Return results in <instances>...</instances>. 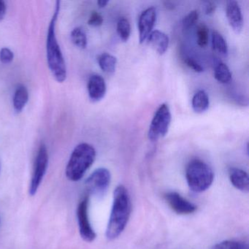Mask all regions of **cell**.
Segmentation results:
<instances>
[{
  "label": "cell",
  "mask_w": 249,
  "mask_h": 249,
  "mask_svg": "<svg viewBox=\"0 0 249 249\" xmlns=\"http://www.w3.org/2000/svg\"><path fill=\"white\" fill-rule=\"evenodd\" d=\"M229 177L231 184L243 192H249V177L248 173L242 169L231 167L229 170Z\"/></svg>",
  "instance_id": "14"
},
{
  "label": "cell",
  "mask_w": 249,
  "mask_h": 249,
  "mask_svg": "<svg viewBox=\"0 0 249 249\" xmlns=\"http://www.w3.org/2000/svg\"><path fill=\"white\" fill-rule=\"evenodd\" d=\"M6 4L2 0H0V21H2L6 14Z\"/></svg>",
  "instance_id": "29"
},
{
  "label": "cell",
  "mask_w": 249,
  "mask_h": 249,
  "mask_svg": "<svg viewBox=\"0 0 249 249\" xmlns=\"http://www.w3.org/2000/svg\"><path fill=\"white\" fill-rule=\"evenodd\" d=\"M186 178L191 190L200 193L209 189L213 181L214 174L206 163L200 160H193L186 167Z\"/></svg>",
  "instance_id": "4"
},
{
  "label": "cell",
  "mask_w": 249,
  "mask_h": 249,
  "mask_svg": "<svg viewBox=\"0 0 249 249\" xmlns=\"http://www.w3.org/2000/svg\"><path fill=\"white\" fill-rule=\"evenodd\" d=\"M111 176L107 169H97L86 180V186L90 195L102 196L106 194L110 186Z\"/></svg>",
  "instance_id": "7"
},
{
  "label": "cell",
  "mask_w": 249,
  "mask_h": 249,
  "mask_svg": "<svg viewBox=\"0 0 249 249\" xmlns=\"http://www.w3.org/2000/svg\"><path fill=\"white\" fill-rule=\"evenodd\" d=\"M196 43L201 48L206 47L209 40V29L205 24H200L196 29Z\"/></svg>",
  "instance_id": "22"
},
{
  "label": "cell",
  "mask_w": 249,
  "mask_h": 249,
  "mask_svg": "<svg viewBox=\"0 0 249 249\" xmlns=\"http://www.w3.org/2000/svg\"><path fill=\"white\" fill-rule=\"evenodd\" d=\"M60 11V2H56V8L53 17L51 20L48 30L46 38V54H47L48 65L52 75L56 81L63 83L66 80L67 67L64 59L63 53L56 37V26Z\"/></svg>",
  "instance_id": "2"
},
{
  "label": "cell",
  "mask_w": 249,
  "mask_h": 249,
  "mask_svg": "<svg viewBox=\"0 0 249 249\" xmlns=\"http://www.w3.org/2000/svg\"><path fill=\"white\" fill-rule=\"evenodd\" d=\"M71 40L75 46L79 49H86L88 44L87 34L81 27H76L72 30L71 33Z\"/></svg>",
  "instance_id": "20"
},
{
  "label": "cell",
  "mask_w": 249,
  "mask_h": 249,
  "mask_svg": "<svg viewBox=\"0 0 249 249\" xmlns=\"http://www.w3.org/2000/svg\"><path fill=\"white\" fill-rule=\"evenodd\" d=\"M214 78L221 84H228L231 80L230 68L224 62L218 61L214 67Z\"/></svg>",
  "instance_id": "18"
},
{
  "label": "cell",
  "mask_w": 249,
  "mask_h": 249,
  "mask_svg": "<svg viewBox=\"0 0 249 249\" xmlns=\"http://www.w3.org/2000/svg\"><path fill=\"white\" fill-rule=\"evenodd\" d=\"M146 40L148 44L160 55L166 53L170 43L168 36L158 30H153Z\"/></svg>",
  "instance_id": "13"
},
{
  "label": "cell",
  "mask_w": 249,
  "mask_h": 249,
  "mask_svg": "<svg viewBox=\"0 0 249 249\" xmlns=\"http://www.w3.org/2000/svg\"><path fill=\"white\" fill-rule=\"evenodd\" d=\"M109 3V1H106V0H100L97 2V5L100 8H105L107 6V4Z\"/></svg>",
  "instance_id": "30"
},
{
  "label": "cell",
  "mask_w": 249,
  "mask_h": 249,
  "mask_svg": "<svg viewBox=\"0 0 249 249\" xmlns=\"http://www.w3.org/2000/svg\"><path fill=\"white\" fill-rule=\"evenodd\" d=\"M215 10H216V5L215 3L212 2H207L205 3V14L206 15H212L215 13Z\"/></svg>",
  "instance_id": "28"
},
{
  "label": "cell",
  "mask_w": 249,
  "mask_h": 249,
  "mask_svg": "<svg viewBox=\"0 0 249 249\" xmlns=\"http://www.w3.org/2000/svg\"><path fill=\"white\" fill-rule=\"evenodd\" d=\"M210 100L208 94L204 90H199L192 97V107L196 113H205L209 108Z\"/></svg>",
  "instance_id": "15"
},
{
  "label": "cell",
  "mask_w": 249,
  "mask_h": 249,
  "mask_svg": "<svg viewBox=\"0 0 249 249\" xmlns=\"http://www.w3.org/2000/svg\"><path fill=\"white\" fill-rule=\"evenodd\" d=\"M97 62L103 72L112 74L116 71L117 59L113 55L107 53H101L97 57Z\"/></svg>",
  "instance_id": "17"
},
{
  "label": "cell",
  "mask_w": 249,
  "mask_h": 249,
  "mask_svg": "<svg viewBox=\"0 0 249 249\" xmlns=\"http://www.w3.org/2000/svg\"><path fill=\"white\" fill-rule=\"evenodd\" d=\"M89 96L92 102H99L104 98L107 91L106 81L101 75L93 74L88 81Z\"/></svg>",
  "instance_id": "12"
},
{
  "label": "cell",
  "mask_w": 249,
  "mask_h": 249,
  "mask_svg": "<svg viewBox=\"0 0 249 249\" xmlns=\"http://www.w3.org/2000/svg\"><path fill=\"white\" fill-rule=\"evenodd\" d=\"M131 213V200L127 189L119 185L113 193V206L106 230L108 240L117 238L124 230Z\"/></svg>",
  "instance_id": "1"
},
{
  "label": "cell",
  "mask_w": 249,
  "mask_h": 249,
  "mask_svg": "<svg viewBox=\"0 0 249 249\" xmlns=\"http://www.w3.org/2000/svg\"><path fill=\"white\" fill-rule=\"evenodd\" d=\"M184 62L186 65H187L190 69H192V71H195V72H199V73L203 72L204 68H202V65H201L199 62H196L193 58H185Z\"/></svg>",
  "instance_id": "27"
},
{
  "label": "cell",
  "mask_w": 249,
  "mask_h": 249,
  "mask_svg": "<svg viewBox=\"0 0 249 249\" xmlns=\"http://www.w3.org/2000/svg\"><path fill=\"white\" fill-rule=\"evenodd\" d=\"M89 199L88 196H85L78 204L77 218L81 237L85 241L92 242L95 240L97 235L90 223L89 217Z\"/></svg>",
  "instance_id": "8"
},
{
  "label": "cell",
  "mask_w": 249,
  "mask_h": 249,
  "mask_svg": "<svg viewBox=\"0 0 249 249\" xmlns=\"http://www.w3.org/2000/svg\"><path fill=\"white\" fill-rule=\"evenodd\" d=\"M116 30L122 41L126 42L129 40L131 36V25L127 18H121L118 21Z\"/></svg>",
  "instance_id": "21"
},
{
  "label": "cell",
  "mask_w": 249,
  "mask_h": 249,
  "mask_svg": "<svg viewBox=\"0 0 249 249\" xmlns=\"http://www.w3.org/2000/svg\"><path fill=\"white\" fill-rule=\"evenodd\" d=\"M226 15L230 27L236 34H240L243 30V17L241 8L236 1H229L226 7Z\"/></svg>",
  "instance_id": "11"
},
{
  "label": "cell",
  "mask_w": 249,
  "mask_h": 249,
  "mask_svg": "<svg viewBox=\"0 0 249 249\" xmlns=\"http://www.w3.org/2000/svg\"><path fill=\"white\" fill-rule=\"evenodd\" d=\"M164 197L170 208L176 213L180 214V215H186V214L192 213L196 211V205L189 202L186 198L183 197L177 192H168L166 194Z\"/></svg>",
  "instance_id": "10"
},
{
  "label": "cell",
  "mask_w": 249,
  "mask_h": 249,
  "mask_svg": "<svg viewBox=\"0 0 249 249\" xmlns=\"http://www.w3.org/2000/svg\"><path fill=\"white\" fill-rule=\"evenodd\" d=\"M172 115L168 105L163 103L155 112L148 129V139L152 142L166 136L171 123Z\"/></svg>",
  "instance_id": "5"
},
{
  "label": "cell",
  "mask_w": 249,
  "mask_h": 249,
  "mask_svg": "<svg viewBox=\"0 0 249 249\" xmlns=\"http://www.w3.org/2000/svg\"><path fill=\"white\" fill-rule=\"evenodd\" d=\"M213 249H249L247 243L237 240H225L215 245Z\"/></svg>",
  "instance_id": "23"
},
{
  "label": "cell",
  "mask_w": 249,
  "mask_h": 249,
  "mask_svg": "<svg viewBox=\"0 0 249 249\" xmlns=\"http://www.w3.org/2000/svg\"><path fill=\"white\" fill-rule=\"evenodd\" d=\"M48 164H49V154H48L47 148L44 144H42L37 151L33 176L30 182L29 192L31 196H34L37 193L47 170Z\"/></svg>",
  "instance_id": "6"
},
{
  "label": "cell",
  "mask_w": 249,
  "mask_h": 249,
  "mask_svg": "<svg viewBox=\"0 0 249 249\" xmlns=\"http://www.w3.org/2000/svg\"><path fill=\"white\" fill-rule=\"evenodd\" d=\"M157 21V10L154 7L147 8L142 11L138 20L140 43H145L153 31Z\"/></svg>",
  "instance_id": "9"
},
{
  "label": "cell",
  "mask_w": 249,
  "mask_h": 249,
  "mask_svg": "<svg viewBox=\"0 0 249 249\" xmlns=\"http://www.w3.org/2000/svg\"><path fill=\"white\" fill-rule=\"evenodd\" d=\"M212 46L214 51L226 56L228 53V46L222 36L217 31L212 33Z\"/></svg>",
  "instance_id": "19"
},
{
  "label": "cell",
  "mask_w": 249,
  "mask_h": 249,
  "mask_svg": "<svg viewBox=\"0 0 249 249\" xmlns=\"http://www.w3.org/2000/svg\"><path fill=\"white\" fill-rule=\"evenodd\" d=\"M96 150L92 145L82 142L74 148L66 167V176L71 181L81 180L94 162Z\"/></svg>",
  "instance_id": "3"
},
{
  "label": "cell",
  "mask_w": 249,
  "mask_h": 249,
  "mask_svg": "<svg viewBox=\"0 0 249 249\" xmlns=\"http://www.w3.org/2000/svg\"><path fill=\"white\" fill-rule=\"evenodd\" d=\"M103 21L104 19H103V16L101 14H99L97 11H93L89 18L88 24L91 27H100L103 24Z\"/></svg>",
  "instance_id": "25"
},
{
  "label": "cell",
  "mask_w": 249,
  "mask_h": 249,
  "mask_svg": "<svg viewBox=\"0 0 249 249\" xmlns=\"http://www.w3.org/2000/svg\"><path fill=\"white\" fill-rule=\"evenodd\" d=\"M199 14L198 11L194 10L190 11L186 17L183 18L182 21V26H183V30H189L194 27L197 23L199 20Z\"/></svg>",
  "instance_id": "24"
},
{
  "label": "cell",
  "mask_w": 249,
  "mask_h": 249,
  "mask_svg": "<svg viewBox=\"0 0 249 249\" xmlns=\"http://www.w3.org/2000/svg\"><path fill=\"white\" fill-rule=\"evenodd\" d=\"M29 92L24 85H19L16 89L14 96V107L17 113L22 111L28 103Z\"/></svg>",
  "instance_id": "16"
},
{
  "label": "cell",
  "mask_w": 249,
  "mask_h": 249,
  "mask_svg": "<svg viewBox=\"0 0 249 249\" xmlns=\"http://www.w3.org/2000/svg\"><path fill=\"white\" fill-rule=\"evenodd\" d=\"M14 53L8 48H3L0 51V61L3 64H10L14 60Z\"/></svg>",
  "instance_id": "26"
}]
</instances>
